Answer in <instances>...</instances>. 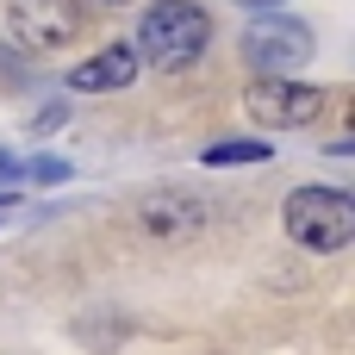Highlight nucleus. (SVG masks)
<instances>
[{
	"label": "nucleus",
	"mask_w": 355,
	"mask_h": 355,
	"mask_svg": "<svg viewBox=\"0 0 355 355\" xmlns=\"http://www.w3.org/2000/svg\"><path fill=\"white\" fill-rule=\"evenodd\" d=\"M206 44H212V19L200 0H156V6H144L131 50H137V62L175 75V69H193L206 56Z\"/></svg>",
	"instance_id": "nucleus-1"
},
{
	"label": "nucleus",
	"mask_w": 355,
	"mask_h": 355,
	"mask_svg": "<svg viewBox=\"0 0 355 355\" xmlns=\"http://www.w3.org/2000/svg\"><path fill=\"white\" fill-rule=\"evenodd\" d=\"M281 225H287V237H293L300 250H312V256H337V250H349V237H355V200L343 193V187L306 181V187L287 193Z\"/></svg>",
	"instance_id": "nucleus-2"
},
{
	"label": "nucleus",
	"mask_w": 355,
	"mask_h": 355,
	"mask_svg": "<svg viewBox=\"0 0 355 355\" xmlns=\"http://www.w3.org/2000/svg\"><path fill=\"white\" fill-rule=\"evenodd\" d=\"M312 50H318V31H312L306 19L256 12V19H250V31H243V56H250V69H256V75H293V69H306V62H312Z\"/></svg>",
	"instance_id": "nucleus-3"
},
{
	"label": "nucleus",
	"mask_w": 355,
	"mask_h": 355,
	"mask_svg": "<svg viewBox=\"0 0 355 355\" xmlns=\"http://www.w3.org/2000/svg\"><path fill=\"white\" fill-rule=\"evenodd\" d=\"M243 106H250V119L268 125V131H300V125H312V119L324 112V87L293 81V75H262V81L243 94Z\"/></svg>",
	"instance_id": "nucleus-4"
},
{
	"label": "nucleus",
	"mask_w": 355,
	"mask_h": 355,
	"mask_svg": "<svg viewBox=\"0 0 355 355\" xmlns=\"http://www.w3.org/2000/svg\"><path fill=\"white\" fill-rule=\"evenodd\" d=\"M137 218H144L150 237L181 243V237H193V231L206 225V200H200V193H181V187H156V193L137 206Z\"/></svg>",
	"instance_id": "nucleus-5"
},
{
	"label": "nucleus",
	"mask_w": 355,
	"mask_h": 355,
	"mask_svg": "<svg viewBox=\"0 0 355 355\" xmlns=\"http://www.w3.org/2000/svg\"><path fill=\"white\" fill-rule=\"evenodd\" d=\"M6 12H12L19 44H31V50H56V44L75 37V6L69 0H6Z\"/></svg>",
	"instance_id": "nucleus-6"
},
{
	"label": "nucleus",
	"mask_w": 355,
	"mask_h": 355,
	"mask_svg": "<svg viewBox=\"0 0 355 355\" xmlns=\"http://www.w3.org/2000/svg\"><path fill=\"white\" fill-rule=\"evenodd\" d=\"M131 81H137V50L131 44H106V50H94L87 62L69 69V87L75 94H119Z\"/></svg>",
	"instance_id": "nucleus-7"
},
{
	"label": "nucleus",
	"mask_w": 355,
	"mask_h": 355,
	"mask_svg": "<svg viewBox=\"0 0 355 355\" xmlns=\"http://www.w3.org/2000/svg\"><path fill=\"white\" fill-rule=\"evenodd\" d=\"M275 150L262 137H231V144H212L206 150V168H243V162H268Z\"/></svg>",
	"instance_id": "nucleus-8"
},
{
	"label": "nucleus",
	"mask_w": 355,
	"mask_h": 355,
	"mask_svg": "<svg viewBox=\"0 0 355 355\" xmlns=\"http://www.w3.org/2000/svg\"><path fill=\"white\" fill-rule=\"evenodd\" d=\"M25 175H31V181H44V187H56V181H69V162H62V156H31V162H25Z\"/></svg>",
	"instance_id": "nucleus-9"
},
{
	"label": "nucleus",
	"mask_w": 355,
	"mask_h": 355,
	"mask_svg": "<svg viewBox=\"0 0 355 355\" xmlns=\"http://www.w3.org/2000/svg\"><path fill=\"white\" fill-rule=\"evenodd\" d=\"M12 181H25V162H19L12 150H0V200L12 193Z\"/></svg>",
	"instance_id": "nucleus-10"
},
{
	"label": "nucleus",
	"mask_w": 355,
	"mask_h": 355,
	"mask_svg": "<svg viewBox=\"0 0 355 355\" xmlns=\"http://www.w3.org/2000/svg\"><path fill=\"white\" fill-rule=\"evenodd\" d=\"M243 12H268V6H281V0H237Z\"/></svg>",
	"instance_id": "nucleus-11"
},
{
	"label": "nucleus",
	"mask_w": 355,
	"mask_h": 355,
	"mask_svg": "<svg viewBox=\"0 0 355 355\" xmlns=\"http://www.w3.org/2000/svg\"><path fill=\"white\" fill-rule=\"evenodd\" d=\"M112 6H125V0H112Z\"/></svg>",
	"instance_id": "nucleus-12"
}]
</instances>
